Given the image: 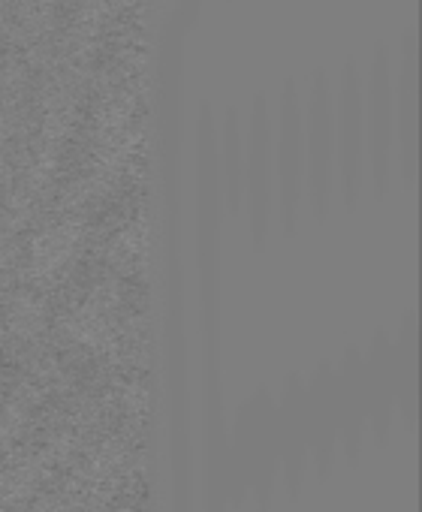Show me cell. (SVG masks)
<instances>
[{"mask_svg": "<svg viewBox=\"0 0 422 512\" xmlns=\"http://www.w3.org/2000/svg\"><path fill=\"white\" fill-rule=\"evenodd\" d=\"M335 175V124H332V97L326 82H314L305 124V178L317 214H326Z\"/></svg>", "mask_w": 422, "mask_h": 512, "instance_id": "obj_3", "label": "cell"}, {"mask_svg": "<svg viewBox=\"0 0 422 512\" xmlns=\"http://www.w3.org/2000/svg\"><path fill=\"white\" fill-rule=\"evenodd\" d=\"M278 187H281V217L287 232L296 226V208L305 190V124L293 97L281 109V136H278Z\"/></svg>", "mask_w": 422, "mask_h": 512, "instance_id": "obj_5", "label": "cell"}, {"mask_svg": "<svg viewBox=\"0 0 422 512\" xmlns=\"http://www.w3.org/2000/svg\"><path fill=\"white\" fill-rule=\"evenodd\" d=\"M335 124V169L341 175L344 199L353 202L362 190V163H365V127H362V88L350 70H344L338 97L332 100Z\"/></svg>", "mask_w": 422, "mask_h": 512, "instance_id": "obj_1", "label": "cell"}, {"mask_svg": "<svg viewBox=\"0 0 422 512\" xmlns=\"http://www.w3.org/2000/svg\"><path fill=\"white\" fill-rule=\"evenodd\" d=\"M275 154L266 109L257 106V124L251 130V148L245 154V199L251 211V229L257 244L266 241L275 214Z\"/></svg>", "mask_w": 422, "mask_h": 512, "instance_id": "obj_4", "label": "cell"}, {"mask_svg": "<svg viewBox=\"0 0 422 512\" xmlns=\"http://www.w3.org/2000/svg\"><path fill=\"white\" fill-rule=\"evenodd\" d=\"M413 55L404 58V79L398 85L395 94H401V115H404V157H401V169H404V178L413 181V157H416V79H413Z\"/></svg>", "mask_w": 422, "mask_h": 512, "instance_id": "obj_6", "label": "cell"}, {"mask_svg": "<svg viewBox=\"0 0 422 512\" xmlns=\"http://www.w3.org/2000/svg\"><path fill=\"white\" fill-rule=\"evenodd\" d=\"M362 127H365V145L371 157L374 184H377V193H383L389 184L392 145H395V100H392V79H389L386 55L374 61L368 94L362 100Z\"/></svg>", "mask_w": 422, "mask_h": 512, "instance_id": "obj_2", "label": "cell"}, {"mask_svg": "<svg viewBox=\"0 0 422 512\" xmlns=\"http://www.w3.org/2000/svg\"><path fill=\"white\" fill-rule=\"evenodd\" d=\"M224 181H227L230 205L233 211H239L245 199V154L239 148V127L233 118L227 124V142H224Z\"/></svg>", "mask_w": 422, "mask_h": 512, "instance_id": "obj_7", "label": "cell"}]
</instances>
